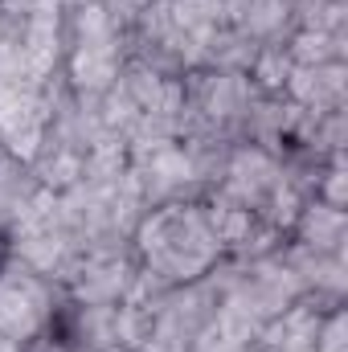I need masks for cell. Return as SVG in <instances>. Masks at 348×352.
I'll return each mask as SVG.
<instances>
[{
  "label": "cell",
  "mask_w": 348,
  "mask_h": 352,
  "mask_svg": "<svg viewBox=\"0 0 348 352\" xmlns=\"http://www.w3.org/2000/svg\"><path fill=\"white\" fill-rule=\"evenodd\" d=\"M12 250H17V242H12V230H4V226H0V274L8 270V263H12Z\"/></svg>",
  "instance_id": "1"
}]
</instances>
